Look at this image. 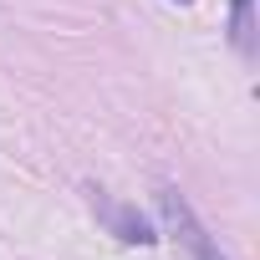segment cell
<instances>
[{
	"label": "cell",
	"instance_id": "cell-3",
	"mask_svg": "<svg viewBox=\"0 0 260 260\" xmlns=\"http://www.w3.org/2000/svg\"><path fill=\"white\" fill-rule=\"evenodd\" d=\"M230 41L245 61L255 56V0H230Z\"/></svg>",
	"mask_w": 260,
	"mask_h": 260
},
{
	"label": "cell",
	"instance_id": "cell-2",
	"mask_svg": "<svg viewBox=\"0 0 260 260\" xmlns=\"http://www.w3.org/2000/svg\"><path fill=\"white\" fill-rule=\"evenodd\" d=\"M92 209L107 219V230H112L122 245H153V240H158V235L143 224V214H138V209H122V204H112L102 189H92Z\"/></svg>",
	"mask_w": 260,
	"mask_h": 260
},
{
	"label": "cell",
	"instance_id": "cell-1",
	"mask_svg": "<svg viewBox=\"0 0 260 260\" xmlns=\"http://www.w3.org/2000/svg\"><path fill=\"white\" fill-rule=\"evenodd\" d=\"M158 214H164V224H169V235L189 250V260H230L224 250H219V240L204 230V219L194 214V204L174 189V184H158Z\"/></svg>",
	"mask_w": 260,
	"mask_h": 260
}]
</instances>
